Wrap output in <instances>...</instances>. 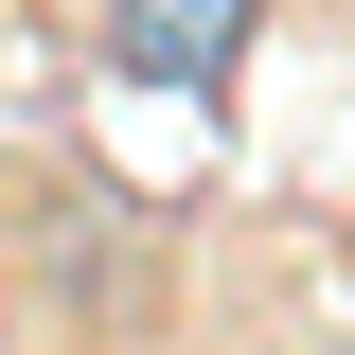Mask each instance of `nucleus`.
Returning <instances> with one entry per match:
<instances>
[{"mask_svg": "<svg viewBox=\"0 0 355 355\" xmlns=\"http://www.w3.org/2000/svg\"><path fill=\"white\" fill-rule=\"evenodd\" d=\"M249 18H266V0H125L107 53H125L142 89H231V71H249Z\"/></svg>", "mask_w": 355, "mask_h": 355, "instance_id": "nucleus-1", "label": "nucleus"}]
</instances>
